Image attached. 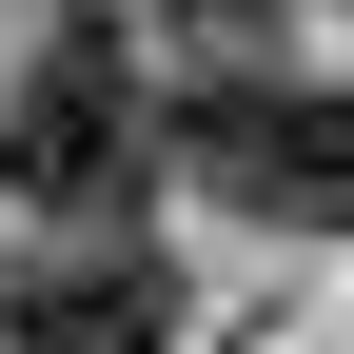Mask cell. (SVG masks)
Wrapping results in <instances>:
<instances>
[{
  "mask_svg": "<svg viewBox=\"0 0 354 354\" xmlns=\"http://www.w3.org/2000/svg\"><path fill=\"white\" fill-rule=\"evenodd\" d=\"M138 177H158V99H138V59H118V20H39L20 99H0V197L118 236V216H138Z\"/></svg>",
  "mask_w": 354,
  "mask_h": 354,
  "instance_id": "cell-1",
  "label": "cell"
},
{
  "mask_svg": "<svg viewBox=\"0 0 354 354\" xmlns=\"http://www.w3.org/2000/svg\"><path fill=\"white\" fill-rule=\"evenodd\" d=\"M177 158L256 216V236H354V99L335 79H197Z\"/></svg>",
  "mask_w": 354,
  "mask_h": 354,
  "instance_id": "cell-2",
  "label": "cell"
},
{
  "mask_svg": "<svg viewBox=\"0 0 354 354\" xmlns=\"http://www.w3.org/2000/svg\"><path fill=\"white\" fill-rule=\"evenodd\" d=\"M0 354H177V276L138 236H39L0 276Z\"/></svg>",
  "mask_w": 354,
  "mask_h": 354,
  "instance_id": "cell-3",
  "label": "cell"
},
{
  "mask_svg": "<svg viewBox=\"0 0 354 354\" xmlns=\"http://www.w3.org/2000/svg\"><path fill=\"white\" fill-rule=\"evenodd\" d=\"M177 20H197V59H216V79H276V39H295V0H177Z\"/></svg>",
  "mask_w": 354,
  "mask_h": 354,
  "instance_id": "cell-4",
  "label": "cell"
}]
</instances>
